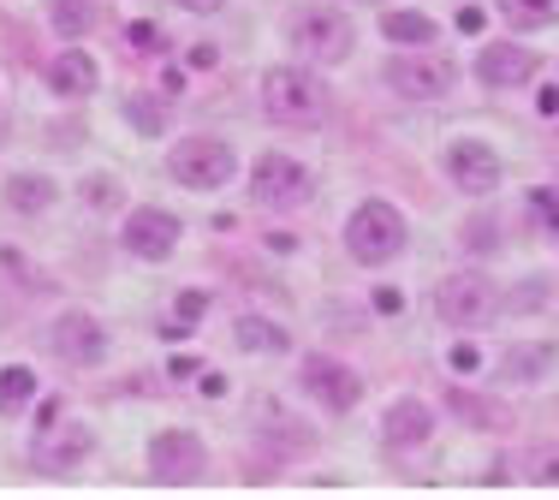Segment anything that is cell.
I'll return each mask as SVG.
<instances>
[{
	"label": "cell",
	"mask_w": 559,
	"mask_h": 500,
	"mask_svg": "<svg viewBox=\"0 0 559 500\" xmlns=\"http://www.w3.org/2000/svg\"><path fill=\"white\" fill-rule=\"evenodd\" d=\"M536 108L548 114V120H559V84H548V90H542V96H536Z\"/></svg>",
	"instance_id": "35"
},
{
	"label": "cell",
	"mask_w": 559,
	"mask_h": 500,
	"mask_svg": "<svg viewBox=\"0 0 559 500\" xmlns=\"http://www.w3.org/2000/svg\"><path fill=\"white\" fill-rule=\"evenodd\" d=\"M48 19H55L60 36H72V43H78V36L96 31L102 12H96V0H48Z\"/></svg>",
	"instance_id": "19"
},
{
	"label": "cell",
	"mask_w": 559,
	"mask_h": 500,
	"mask_svg": "<svg viewBox=\"0 0 559 500\" xmlns=\"http://www.w3.org/2000/svg\"><path fill=\"white\" fill-rule=\"evenodd\" d=\"M262 108L274 126H322L328 120V84L304 66H274L262 78Z\"/></svg>",
	"instance_id": "1"
},
{
	"label": "cell",
	"mask_w": 559,
	"mask_h": 500,
	"mask_svg": "<svg viewBox=\"0 0 559 500\" xmlns=\"http://www.w3.org/2000/svg\"><path fill=\"white\" fill-rule=\"evenodd\" d=\"M126 43H131V48H162V31H155V24H131Z\"/></svg>",
	"instance_id": "32"
},
{
	"label": "cell",
	"mask_w": 559,
	"mask_h": 500,
	"mask_svg": "<svg viewBox=\"0 0 559 500\" xmlns=\"http://www.w3.org/2000/svg\"><path fill=\"white\" fill-rule=\"evenodd\" d=\"M48 352L66 364H102V352H108V334H102V322H90L84 310H66L55 328H48Z\"/></svg>",
	"instance_id": "11"
},
{
	"label": "cell",
	"mask_w": 559,
	"mask_h": 500,
	"mask_svg": "<svg viewBox=\"0 0 559 500\" xmlns=\"http://www.w3.org/2000/svg\"><path fill=\"white\" fill-rule=\"evenodd\" d=\"M126 120L138 126L143 138H162V131H167V108H162L155 96H131V102H126Z\"/></svg>",
	"instance_id": "25"
},
{
	"label": "cell",
	"mask_w": 559,
	"mask_h": 500,
	"mask_svg": "<svg viewBox=\"0 0 559 500\" xmlns=\"http://www.w3.org/2000/svg\"><path fill=\"white\" fill-rule=\"evenodd\" d=\"M7 209L12 215H43V209H55V179H43V174H19V179H7Z\"/></svg>",
	"instance_id": "16"
},
{
	"label": "cell",
	"mask_w": 559,
	"mask_h": 500,
	"mask_svg": "<svg viewBox=\"0 0 559 500\" xmlns=\"http://www.w3.org/2000/svg\"><path fill=\"white\" fill-rule=\"evenodd\" d=\"M530 72H536V60H530V48H518V43H488L483 55H476V78H483V84H495V90L524 84Z\"/></svg>",
	"instance_id": "14"
},
{
	"label": "cell",
	"mask_w": 559,
	"mask_h": 500,
	"mask_svg": "<svg viewBox=\"0 0 559 500\" xmlns=\"http://www.w3.org/2000/svg\"><path fill=\"white\" fill-rule=\"evenodd\" d=\"M452 24H459L464 36H476V31H483V24H488V19H483V7H459V19H452Z\"/></svg>",
	"instance_id": "33"
},
{
	"label": "cell",
	"mask_w": 559,
	"mask_h": 500,
	"mask_svg": "<svg viewBox=\"0 0 559 500\" xmlns=\"http://www.w3.org/2000/svg\"><path fill=\"white\" fill-rule=\"evenodd\" d=\"M203 310H209V293H179V298H173V316L162 322V334H173V340L191 334V328L203 322Z\"/></svg>",
	"instance_id": "24"
},
{
	"label": "cell",
	"mask_w": 559,
	"mask_h": 500,
	"mask_svg": "<svg viewBox=\"0 0 559 500\" xmlns=\"http://www.w3.org/2000/svg\"><path fill=\"white\" fill-rule=\"evenodd\" d=\"M554 370V346H512V358L500 364V381H542Z\"/></svg>",
	"instance_id": "20"
},
{
	"label": "cell",
	"mask_w": 559,
	"mask_h": 500,
	"mask_svg": "<svg viewBox=\"0 0 559 500\" xmlns=\"http://www.w3.org/2000/svg\"><path fill=\"white\" fill-rule=\"evenodd\" d=\"M381 31H388V43H399V48H429L435 43V19H429V12H417V7L388 12Z\"/></svg>",
	"instance_id": "18"
},
{
	"label": "cell",
	"mask_w": 559,
	"mask_h": 500,
	"mask_svg": "<svg viewBox=\"0 0 559 500\" xmlns=\"http://www.w3.org/2000/svg\"><path fill=\"white\" fill-rule=\"evenodd\" d=\"M530 483H542V489H559V441L530 447Z\"/></svg>",
	"instance_id": "26"
},
{
	"label": "cell",
	"mask_w": 559,
	"mask_h": 500,
	"mask_svg": "<svg viewBox=\"0 0 559 500\" xmlns=\"http://www.w3.org/2000/svg\"><path fill=\"white\" fill-rule=\"evenodd\" d=\"M435 310H441L447 328H483V322L500 316V293H495L488 274L464 269V274H447V281L435 286Z\"/></svg>",
	"instance_id": "4"
},
{
	"label": "cell",
	"mask_w": 559,
	"mask_h": 500,
	"mask_svg": "<svg viewBox=\"0 0 559 500\" xmlns=\"http://www.w3.org/2000/svg\"><path fill=\"white\" fill-rule=\"evenodd\" d=\"M542 298H548V281H524V286H512V310H542Z\"/></svg>",
	"instance_id": "28"
},
{
	"label": "cell",
	"mask_w": 559,
	"mask_h": 500,
	"mask_svg": "<svg viewBox=\"0 0 559 500\" xmlns=\"http://www.w3.org/2000/svg\"><path fill=\"white\" fill-rule=\"evenodd\" d=\"M352 19H340L334 7H298L292 12V48L310 66H340L352 55Z\"/></svg>",
	"instance_id": "3"
},
{
	"label": "cell",
	"mask_w": 559,
	"mask_h": 500,
	"mask_svg": "<svg viewBox=\"0 0 559 500\" xmlns=\"http://www.w3.org/2000/svg\"><path fill=\"white\" fill-rule=\"evenodd\" d=\"M167 174L179 179L185 191H221L233 179V150L221 138H185L179 150L167 155Z\"/></svg>",
	"instance_id": "5"
},
{
	"label": "cell",
	"mask_w": 559,
	"mask_h": 500,
	"mask_svg": "<svg viewBox=\"0 0 559 500\" xmlns=\"http://www.w3.org/2000/svg\"><path fill=\"white\" fill-rule=\"evenodd\" d=\"M179 7H191V12H221L226 0H179Z\"/></svg>",
	"instance_id": "36"
},
{
	"label": "cell",
	"mask_w": 559,
	"mask_h": 500,
	"mask_svg": "<svg viewBox=\"0 0 559 500\" xmlns=\"http://www.w3.org/2000/svg\"><path fill=\"white\" fill-rule=\"evenodd\" d=\"M31 400H36V376L24 370V364H12V370H0V412H24Z\"/></svg>",
	"instance_id": "23"
},
{
	"label": "cell",
	"mask_w": 559,
	"mask_h": 500,
	"mask_svg": "<svg viewBox=\"0 0 559 500\" xmlns=\"http://www.w3.org/2000/svg\"><path fill=\"white\" fill-rule=\"evenodd\" d=\"M447 400H452V417H464V424H500V412H483L471 393H447Z\"/></svg>",
	"instance_id": "27"
},
{
	"label": "cell",
	"mask_w": 559,
	"mask_h": 500,
	"mask_svg": "<svg viewBox=\"0 0 559 500\" xmlns=\"http://www.w3.org/2000/svg\"><path fill=\"white\" fill-rule=\"evenodd\" d=\"M173 245H179V215H167V209H131L126 221V250L138 262H167Z\"/></svg>",
	"instance_id": "10"
},
{
	"label": "cell",
	"mask_w": 559,
	"mask_h": 500,
	"mask_svg": "<svg viewBox=\"0 0 559 500\" xmlns=\"http://www.w3.org/2000/svg\"><path fill=\"white\" fill-rule=\"evenodd\" d=\"M233 346L238 352H257V358H269V352H286V328L280 322H262V316H238L233 322Z\"/></svg>",
	"instance_id": "17"
},
{
	"label": "cell",
	"mask_w": 559,
	"mask_h": 500,
	"mask_svg": "<svg viewBox=\"0 0 559 500\" xmlns=\"http://www.w3.org/2000/svg\"><path fill=\"white\" fill-rule=\"evenodd\" d=\"M376 310L381 316H399V310H405V293H393V286H388V293H376Z\"/></svg>",
	"instance_id": "34"
},
{
	"label": "cell",
	"mask_w": 559,
	"mask_h": 500,
	"mask_svg": "<svg viewBox=\"0 0 559 500\" xmlns=\"http://www.w3.org/2000/svg\"><path fill=\"white\" fill-rule=\"evenodd\" d=\"M405 215H399L393 203H381V197H369V203L352 209V221H345V250H352L357 262H393L399 250H405Z\"/></svg>",
	"instance_id": "2"
},
{
	"label": "cell",
	"mask_w": 559,
	"mask_h": 500,
	"mask_svg": "<svg viewBox=\"0 0 559 500\" xmlns=\"http://www.w3.org/2000/svg\"><path fill=\"white\" fill-rule=\"evenodd\" d=\"M43 78H48L55 96H90V90H96V60H90L84 48H66V55H55L43 66Z\"/></svg>",
	"instance_id": "15"
},
{
	"label": "cell",
	"mask_w": 559,
	"mask_h": 500,
	"mask_svg": "<svg viewBox=\"0 0 559 500\" xmlns=\"http://www.w3.org/2000/svg\"><path fill=\"white\" fill-rule=\"evenodd\" d=\"M388 84L399 96L411 102H441L452 84H459V72H452V60H423V55H399L388 66Z\"/></svg>",
	"instance_id": "8"
},
{
	"label": "cell",
	"mask_w": 559,
	"mask_h": 500,
	"mask_svg": "<svg viewBox=\"0 0 559 500\" xmlns=\"http://www.w3.org/2000/svg\"><path fill=\"white\" fill-rule=\"evenodd\" d=\"M435 436V412L423 400H393L388 417H381V441L393 447V453H405V447H423Z\"/></svg>",
	"instance_id": "13"
},
{
	"label": "cell",
	"mask_w": 559,
	"mask_h": 500,
	"mask_svg": "<svg viewBox=\"0 0 559 500\" xmlns=\"http://www.w3.org/2000/svg\"><path fill=\"white\" fill-rule=\"evenodd\" d=\"M447 358H452V370H459V376H476V370H483V352H476L471 340H464V346H452Z\"/></svg>",
	"instance_id": "30"
},
{
	"label": "cell",
	"mask_w": 559,
	"mask_h": 500,
	"mask_svg": "<svg viewBox=\"0 0 559 500\" xmlns=\"http://www.w3.org/2000/svg\"><path fill=\"white\" fill-rule=\"evenodd\" d=\"M500 12L518 31H548V24H559V0H500Z\"/></svg>",
	"instance_id": "22"
},
{
	"label": "cell",
	"mask_w": 559,
	"mask_h": 500,
	"mask_svg": "<svg viewBox=\"0 0 559 500\" xmlns=\"http://www.w3.org/2000/svg\"><path fill=\"white\" fill-rule=\"evenodd\" d=\"M304 388H310V400H322L334 417H345L357 400H364V381L345 370V364H334V358H310V364H304Z\"/></svg>",
	"instance_id": "12"
},
{
	"label": "cell",
	"mask_w": 559,
	"mask_h": 500,
	"mask_svg": "<svg viewBox=\"0 0 559 500\" xmlns=\"http://www.w3.org/2000/svg\"><path fill=\"white\" fill-rule=\"evenodd\" d=\"M530 209H536V221H542L548 233H559V197H554V191H536V197H530Z\"/></svg>",
	"instance_id": "29"
},
{
	"label": "cell",
	"mask_w": 559,
	"mask_h": 500,
	"mask_svg": "<svg viewBox=\"0 0 559 500\" xmlns=\"http://www.w3.org/2000/svg\"><path fill=\"white\" fill-rule=\"evenodd\" d=\"M84 453H90V429H60V436L48 441V453H36V459H43L48 471H78Z\"/></svg>",
	"instance_id": "21"
},
{
	"label": "cell",
	"mask_w": 559,
	"mask_h": 500,
	"mask_svg": "<svg viewBox=\"0 0 559 500\" xmlns=\"http://www.w3.org/2000/svg\"><path fill=\"white\" fill-rule=\"evenodd\" d=\"M447 179L464 197H488V191L500 186V155L488 150V143H476V138H459L447 150Z\"/></svg>",
	"instance_id": "9"
},
{
	"label": "cell",
	"mask_w": 559,
	"mask_h": 500,
	"mask_svg": "<svg viewBox=\"0 0 559 500\" xmlns=\"http://www.w3.org/2000/svg\"><path fill=\"white\" fill-rule=\"evenodd\" d=\"M250 191H257V203H269V209H298L304 197H310V167L269 150V155H257V167H250Z\"/></svg>",
	"instance_id": "6"
},
{
	"label": "cell",
	"mask_w": 559,
	"mask_h": 500,
	"mask_svg": "<svg viewBox=\"0 0 559 500\" xmlns=\"http://www.w3.org/2000/svg\"><path fill=\"white\" fill-rule=\"evenodd\" d=\"M150 471H155V483H197L209 471V453L191 429H162L150 441Z\"/></svg>",
	"instance_id": "7"
},
{
	"label": "cell",
	"mask_w": 559,
	"mask_h": 500,
	"mask_svg": "<svg viewBox=\"0 0 559 500\" xmlns=\"http://www.w3.org/2000/svg\"><path fill=\"white\" fill-rule=\"evenodd\" d=\"M84 203L114 209V203H119V186H114V179H84Z\"/></svg>",
	"instance_id": "31"
}]
</instances>
